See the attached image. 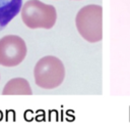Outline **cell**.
I'll list each match as a JSON object with an SVG mask.
<instances>
[{
    "label": "cell",
    "mask_w": 130,
    "mask_h": 132,
    "mask_svg": "<svg viewBox=\"0 0 130 132\" xmlns=\"http://www.w3.org/2000/svg\"><path fill=\"white\" fill-rule=\"evenodd\" d=\"M75 25L80 36L90 43L103 39V7L97 4L83 6L76 14Z\"/></svg>",
    "instance_id": "obj_1"
},
{
    "label": "cell",
    "mask_w": 130,
    "mask_h": 132,
    "mask_svg": "<svg viewBox=\"0 0 130 132\" xmlns=\"http://www.w3.org/2000/svg\"><path fill=\"white\" fill-rule=\"evenodd\" d=\"M21 19L30 29H52L57 20L56 8L40 0H29L21 6Z\"/></svg>",
    "instance_id": "obj_2"
},
{
    "label": "cell",
    "mask_w": 130,
    "mask_h": 132,
    "mask_svg": "<svg viewBox=\"0 0 130 132\" xmlns=\"http://www.w3.org/2000/svg\"><path fill=\"white\" fill-rule=\"evenodd\" d=\"M34 78L36 84L43 89L57 88L64 81V65L56 56H44L35 66Z\"/></svg>",
    "instance_id": "obj_3"
},
{
    "label": "cell",
    "mask_w": 130,
    "mask_h": 132,
    "mask_svg": "<svg viewBox=\"0 0 130 132\" xmlns=\"http://www.w3.org/2000/svg\"><path fill=\"white\" fill-rule=\"evenodd\" d=\"M28 53L25 40L16 35H7L0 39V66L6 68L18 66Z\"/></svg>",
    "instance_id": "obj_4"
},
{
    "label": "cell",
    "mask_w": 130,
    "mask_h": 132,
    "mask_svg": "<svg viewBox=\"0 0 130 132\" xmlns=\"http://www.w3.org/2000/svg\"><path fill=\"white\" fill-rule=\"evenodd\" d=\"M23 0H0V30L4 29L20 11Z\"/></svg>",
    "instance_id": "obj_5"
},
{
    "label": "cell",
    "mask_w": 130,
    "mask_h": 132,
    "mask_svg": "<svg viewBox=\"0 0 130 132\" xmlns=\"http://www.w3.org/2000/svg\"><path fill=\"white\" fill-rule=\"evenodd\" d=\"M3 95H32L30 83L25 78H13L9 80L2 90Z\"/></svg>",
    "instance_id": "obj_6"
}]
</instances>
